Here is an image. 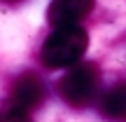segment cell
Masks as SVG:
<instances>
[{"label":"cell","instance_id":"cell-1","mask_svg":"<svg viewBox=\"0 0 126 122\" xmlns=\"http://www.w3.org/2000/svg\"><path fill=\"white\" fill-rule=\"evenodd\" d=\"M89 47V35L79 24L56 26L40 49V59L47 68H70L82 61Z\"/></svg>","mask_w":126,"mask_h":122},{"label":"cell","instance_id":"cell-2","mask_svg":"<svg viewBox=\"0 0 126 122\" xmlns=\"http://www.w3.org/2000/svg\"><path fill=\"white\" fill-rule=\"evenodd\" d=\"M45 82L37 75H19L9 89V99L0 106V120H28L31 113L45 101Z\"/></svg>","mask_w":126,"mask_h":122},{"label":"cell","instance_id":"cell-3","mask_svg":"<svg viewBox=\"0 0 126 122\" xmlns=\"http://www.w3.org/2000/svg\"><path fill=\"white\" fill-rule=\"evenodd\" d=\"M100 85V71L96 63H75V66L68 68V73L59 80V94L63 96L68 106H75V108H82V106L91 103L98 92Z\"/></svg>","mask_w":126,"mask_h":122},{"label":"cell","instance_id":"cell-4","mask_svg":"<svg viewBox=\"0 0 126 122\" xmlns=\"http://www.w3.org/2000/svg\"><path fill=\"white\" fill-rule=\"evenodd\" d=\"M96 0H51L47 9V19L51 26H72L79 24L94 12Z\"/></svg>","mask_w":126,"mask_h":122},{"label":"cell","instance_id":"cell-5","mask_svg":"<svg viewBox=\"0 0 126 122\" xmlns=\"http://www.w3.org/2000/svg\"><path fill=\"white\" fill-rule=\"evenodd\" d=\"M100 110H103V115L114 118V120L126 118V80L112 85L105 92L103 101H100Z\"/></svg>","mask_w":126,"mask_h":122},{"label":"cell","instance_id":"cell-6","mask_svg":"<svg viewBox=\"0 0 126 122\" xmlns=\"http://www.w3.org/2000/svg\"><path fill=\"white\" fill-rule=\"evenodd\" d=\"M5 2H16V0H5Z\"/></svg>","mask_w":126,"mask_h":122}]
</instances>
